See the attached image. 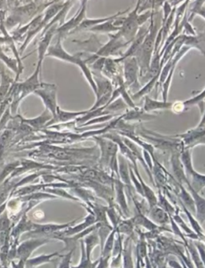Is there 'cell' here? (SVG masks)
Instances as JSON below:
<instances>
[{
  "label": "cell",
  "mask_w": 205,
  "mask_h": 268,
  "mask_svg": "<svg viewBox=\"0 0 205 268\" xmlns=\"http://www.w3.org/2000/svg\"><path fill=\"white\" fill-rule=\"evenodd\" d=\"M156 206L163 209L165 212L168 213L169 216H172V215H174L175 212H176V207L174 206H172V204L168 201L166 197L161 193V191L159 189V197L157 198Z\"/></svg>",
  "instance_id": "21"
},
{
  "label": "cell",
  "mask_w": 205,
  "mask_h": 268,
  "mask_svg": "<svg viewBox=\"0 0 205 268\" xmlns=\"http://www.w3.org/2000/svg\"><path fill=\"white\" fill-rule=\"evenodd\" d=\"M71 189L78 198H80L85 202V204L95 202V197L92 195L91 191L85 189V188L81 187L79 186L71 188Z\"/></svg>",
  "instance_id": "19"
},
{
  "label": "cell",
  "mask_w": 205,
  "mask_h": 268,
  "mask_svg": "<svg viewBox=\"0 0 205 268\" xmlns=\"http://www.w3.org/2000/svg\"><path fill=\"white\" fill-rule=\"evenodd\" d=\"M186 246L189 248V252H190L192 259H193L195 264L196 265L197 268H204V266H203V262L200 259V255H198L194 243L192 242H190V243L188 242V244L186 245Z\"/></svg>",
  "instance_id": "24"
},
{
  "label": "cell",
  "mask_w": 205,
  "mask_h": 268,
  "mask_svg": "<svg viewBox=\"0 0 205 268\" xmlns=\"http://www.w3.org/2000/svg\"><path fill=\"white\" fill-rule=\"evenodd\" d=\"M149 34L145 37L143 44H141L140 48L138 50L136 55L138 56L139 64L141 65V74L146 73L147 71L149 69V62H150L151 56H152V51H153L155 40H156V32H157V26H154L153 20L151 21L150 28H149Z\"/></svg>",
  "instance_id": "2"
},
{
  "label": "cell",
  "mask_w": 205,
  "mask_h": 268,
  "mask_svg": "<svg viewBox=\"0 0 205 268\" xmlns=\"http://www.w3.org/2000/svg\"><path fill=\"white\" fill-rule=\"evenodd\" d=\"M51 118H52V117L49 115V114H48L47 111H45L42 116L36 118V119L29 120V121H28V123L32 125L33 127H35V128H38V127L43 126L44 124L46 123L47 121H49Z\"/></svg>",
  "instance_id": "25"
},
{
  "label": "cell",
  "mask_w": 205,
  "mask_h": 268,
  "mask_svg": "<svg viewBox=\"0 0 205 268\" xmlns=\"http://www.w3.org/2000/svg\"><path fill=\"white\" fill-rule=\"evenodd\" d=\"M64 5H65V4H59V3H58L57 4H54V5H51V7L47 10L46 12H45V15H44V18H43V26L46 25V24L51 21V18L55 17V15L58 13V11H61V10L63 9Z\"/></svg>",
  "instance_id": "23"
},
{
  "label": "cell",
  "mask_w": 205,
  "mask_h": 268,
  "mask_svg": "<svg viewBox=\"0 0 205 268\" xmlns=\"http://www.w3.org/2000/svg\"><path fill=\"white\" fill-rule=\"evenodd\" d=\"M54 25L55 26L51 27L49 31H47V32L44 33L45 35H44V38L41 40L40 43L38 44V57H39L38 65L39 66H40L41 62H42L44 56L45 55L47 49H48L52 36H53L54 33H55V27L57 26V24H54Z\"/></svg>",
  "instance_id": "13"
},
{
  "label": "cell",
  "mask_w": 205,
  "mask_h": 268,
  "mask_svg": "<svg viewBox=\"0 0 205 268\" xmlns=\"http://www.w3.org/2000/svg\"><path fill=\"white\" fill-rule=\"evenodd\" d=\"M44 190L47 191V193L50 194V195L53 194V195H55V196L56 197H61V198H64V199L79 202V199H78V198H76V197L73 196V195L68 193V191L65 190L64 188H47V189H44Z\"/></svg>",
  "instance_id": "22"
},
{
  "label": "cell",
  "mask_w": 205,
  "mask_h": 268,
  "mask_svg": "<svg viewBox=\"0 0 205 268\" xmlns=\"http://www.w3.org/2000/svg\"><path fill=\"white\" fill-rule=\"evenodd\" d=\"M125 184L121 182L119 178H114L113 188H115V199L114 202L117 204L118 208L121 215L125 217V219H129L130 217V210L128 208V202H127L126 196L125 194Z\"/></svg>",
  "instance_id": "7"
},
{
  "label": "cell",
  "mask_w": 205,
  "mask_h": 268,
  "mask_svg": "<svg viewBox=\"0 0 205 268\" xmlns=\"http://www.w3.org/2000/svg\"><path fill=\"white\" fill-rule=\"evenodd\" d=\"M94 139L97 142L100 148L101 158L99 160V165L102 169H110L113 173L116 174L119 178L117 165V150L118 145L115 142L106 139L105 138L93 137Z\"/></svg>",
  "instance_id": "1"
},
{
  "label": "cell",
  "mask_w": 205,
  "mask_h": 268,
  "mask_svg": "<svg viewBox=\"0 0 205 268\" xmlns=\"http://www.w3.org/2000/svg\"><path fill=\"white\" fill-rule=\"evenodd\" d=\"M51 240L48 238H40V239H34L31 240L25 241L19 245L18 249L16 250V257L20 260L26 262L29 259L31 254L35 249L46 244Z\"/></svg>",
  "instance_id": "6"
},
{
  "label": "cell",
  "mask_w": 205,
  "mask_h": 268,
  "mask_svg": "<svg viewBox=\"0 0 205 268\" xmlns=\"http://www.w3.org/2000/svg\"><path fill=\"white\" fill-rule=\"evenodd\" d=\"M145 263H146V268H152V263H150V260H149L148 255L145 258Z\"/></svg>",
  "instance_id": "29"
},
{
  "label": "cell",
  "mask_w": 205,
  "mask_h": 268,
  "mask_svg": "<svg viewBox=\"0 0 205 268\" xmlns=\"http://www.w3.org/2000/svg\"><path fill=\"white\" fill-rule=\"evenodd\" d=\"M181 158L182 162H183V165H184L185 168H186V171L189 172V175L194 179L195 185L192 186V188L198 193L202 188L204 187V177L203 176L200 178V175L196 174L192 169V160H191V155L189 149H185L182 152Z\"/></svg>",
  "instance_id": "9"
},
{
  "label": "cell",
  "mask_w": 205,
  "mask_h": 268,
  "mask_svg": "<svg viewBox=\"0 0 205 268\" xmlns=\"http://www.w3.org/2000/svg\"><path fill=\"white\" fill-rule=\"evenodd\" d=\"M61 252H55V253L51 254V255H41L38 257L33 258V259H28L25 262V266L27 268H33L35 266H40V265L44 264V263H51V259L54 257L59 256Z\"/></svg>",
  "instance_id": "15"
},
{
  "label": "cell",
  "mask_w": 205,
  "mask_h": 268,
  "mask_svg": "<svg viewBox=\"0 0 205 268\" xmlns=\"http://www.w3.org/2000/svg\"><path fill=\"white\" fill-rule=\"evenodd\" d=\"M111 257H100L99 259V263L95 268H109V260Z\"/></svg>",
  "instance_id": "27"
},
{
  "label": "cell",
  "mask_w": 205,
  "mask_h": 268,
  "mask_svg": "<svg viewBox=\"0 0 205 268\" xmlns=\"http://www.w3.org/2000/svg\"><path fill=\"white\" fill-rule=\"evenodd\" d=\"M172 103H169L167 101L161 102V101H154L146 97L144 108L146 112H150V111L157 110V109H168V108H172Z\"/></svg>",
  "instance_id": "17"
},
{
  "label": "cell",
  "mask_w": 205,
  "mask_h": 268,
  "mask_svg": "<svg viewBox=\"0 0 205 268\" xmlns=\"http://www.w3.org/2000/svg\"><path fill=\"white\" fill-rule=\"evenodd\" d=\"M145 157H146L147 158H148V155H147L146 154V151H145ZM145 159V160L146 161H148V159ZM148 164H149V167H150V169H152V162H151V160H149V162H148Z\"/></svg>",
  "instance_id": "30"
},
{
  "label": "cell",
  "mask_w": 205,
  "mask_h": 268,
  "mask_svg": "<svg viewBox=\"0 0 205 268\" xmlns=\"http://www.w3.org/2000/svg\"><path fill=\"white\" fill-rule=\"evenodd\" d=\"M77 219L72 221V222H68V223H64V224H35L34 223L33 229L31 231L30 235H36L35 237L41 236V237H45L47 236L49 239L52 234L56 233V232H61L63 229H67L69 226H72L73 223L76 222Z\"/></svg>",
  "instance_id": "8"
},
{
  "label": "cell",
  "mask_w": 205,
  "mask_h": 268,
  "mask_svg": "<svg viewBox=\"0 0 205 268\" xmlns=\"http://www.w3.org/2000/svg\"><path fill=\"white\" fill-rule=\"evenodd\" d=\"M136 72H137V61L135 58L128 59L125 61V75L126 78V85L128 86H136L137 84V78H136Z\"/></svg>",
  "instance_id": "12"
},
{
  "label": "cell",
  "mask_w": 205,
  "mask_h": 268,
  "mask_svg": "<svg viewBox=\"0 0 205 268\" xmlns=\"http://www.w3.org/2000/svg\"><path fill=\"white\" fill-rule=\"evenodd\" d=\"M147 215L149 220L152 221L154 224H156V226L158 225L159 226H163L168 224L170 219V217L168 213L157 206L150 208Z\"/></svg>",
  "instance_id": "11"
},
{
  "label": "cell",
  "mask_w": 205,
  "mask_h": 268,
  "mask_svg": "<svg viewBox=\"0 0 205 268\" xmlns=\"http://www.w3.org/2000/svg\"><path fill=\"white\" fill-rule=\"evenodd\" d=\"M74 249L70 251L67 255H62V260L59 263L58 268H71V261H72V254H73Z\"/></svg>",
  "instance_id": "26"
},
{
  "label": "cell",
  "mask_w": 205,
  "mask_h": 268,
  "mask_svg": "<svg viewBox=\"0 0 205 268\" xmlns=\"http://www.w3.org/2000/svg\"><path fill=\"white\" fill-rule=\"evenodd\" d=\"M111 41L102 47L99 52L96 53V55L99 56H108V55H113L116 51L120 49L121 48L126 46L127 44L129 43H127L125 40L121 37L120 34L118 33L115 35H110Z\"/></svg>",
  "instance_id": "10"
},
{
  "label": "cell",
  "mask_w": 205,
  "mask_h": 268,
  "mask_svg": "<svg viewBox=\"0 0 205 268\" xmlns=\"http://www.w3.org/2000/svg\"><path fill=\"white\" fill-rule=\"evenodd\" d=\"M139 4L140 1L137 3L136 9L132 11L127 17L125 24L119 31L121 37L129 44L134 41L137 32L138 26H139L137 24V11H139Z\"/></svg>",
  "instance_id": "4"
},
{
  "label": "cell",
  "mask_w": 205,
  "mask_h": 268,
  "mask_svg": "<svg viewBox=\"0 0 205 268\" xmlns=\"http://www.w3.org/2000/svg\"><path fill=\"white\" fill-rule=\"evenodd\" d=\"M88 111L85 112H65V111L61 110L59 107H57L56 108V118L55 121H61V122H67V121H71V120L75 119L77 117L84 115V114L88 113Z\"/></svg>",
  "instance_id": "18"
},
{
  "label": "cell",
  "mask_w": 205,
  "mask_h": 268,
  "mask_svg": "<svg viewBox=\"0 0 205 268\" xmlns=\"http://www.w3.org/2000/svg\"><path fill=\"white\" fill-rule=\"evenodd\" d=\"M134 238L128 237L124 243L122 257L124 258V268H134L132 261V240Z\"/></svg>",
  "instance_id": "14"
},
{
  "label": "cell",
  "mask_w": 205,
  "mask_h": 268,
  "mask_svg": "<svg viewBox=\"0 0 205 268\" xmlns=\"http://www.w3.org/2000/svg\"><path fill=\"white\" fill-rule=\"evenodd\" d=\"M172 108H173V111H175V112H182L184 108V105H183V103L178 102V103L172 104Z\"/></svg>",
  "instance_id": "28"
},
{
  "label": "cell",
  "mask_w": 205,
  "mask_h": 268,
  "mask_svg": "<svg viewBox=\"0 0 205 268\" xmlns=\"http://www.w3.org/2000/svg\"><path fill=\"white\" fill-rule=\"evenodd\" d=\"M35 92L43 98L47 108L53 115L55 121L56 118V108L58 107L56 105V87L54 85L41 84Z\"/></svg>",
  "instance_id": "5"
},
{
  "label": "cell",
  "mask_w": 205,
  "mask_h": 268,
  "mask_svg": "<svg viewBox=\"0 0 205 268\" xmlns=\"http://www.w3.org/2000/svg\"><path fill=\"white\" fill-rule=\"evenodd\" d=\"M60 36L61 35L59 34V38L58 39V41H57L56 44L48 48V55H53V56L57 57V58H59V59L69 61V62H72L73 63V64H75V65H79L81 69H82L83 72H84V73L86 75L87 79L88 80L90 84L92 85L94 92L96 94V91H97V88H97V86L95 85V82H94L93 80H92V74H91L89 69L87 68L85 63L81 61L79 57L70 55H68L66 52H64V50L63 49L60 44Z\"/></svg>",
  "instance_id": "3"
},
{
  "label": "cell",
  "mask_w": 205,
  "mask_h": 268,
  "mask_svg": "<svg viewBox=\"0 0 205 268\" xmlns=\"http://www.w3.org/2000/svg\"><path fill=\"white\" fill-rule=\"evenodd\" d=\"M80 244H81V252H82V254H81V259L80 263L78 266H72L71 268H95L96 266H97L98 263H99V259L98 260L94 261L92 262L91 259H88L86 256V254H85V243H84V241L81 239L80 240Z\"/></svg>",
  "instance_id": "20"
},
{
  "label": "cell",
  "mask_w": 205,
  "mask_h": 268,
  "mask_svg": "<svg viewBox=\"0 0 205 268\" xmlns=\"http://www.w3.org/2000/svg\"><path fill=\"white\" fill-rule=\"evenodd\" d=\"M83 241H84V243H85V250L87 258L91 259V255H92L93 248L95 246H97L99 243V235H98L97 233H95V232L87 235L85 239Z\"/></svg>",
  "instance_id": "16"
}]
</instances>
